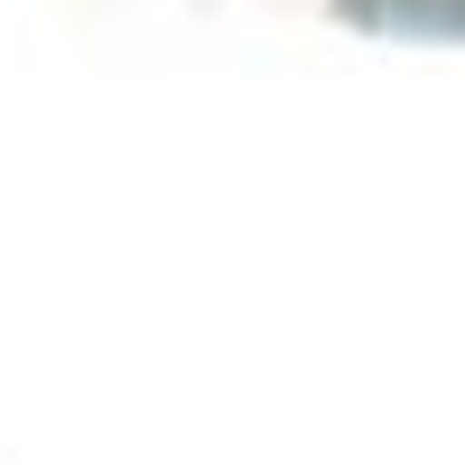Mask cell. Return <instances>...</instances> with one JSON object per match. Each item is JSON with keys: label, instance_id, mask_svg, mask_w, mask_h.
Segmentation results:
<instances>
[{"label": "cell", "instance_id": "6da1fadb", "mask_svg": "<svg viewBox=\"0 0 465 465\" xmlns=\"http://www.w3.org/2000/svg\"><path fill=\"white\" fill-rule=\"evenodd\" d=\"M317 10L326 28L372 37V47H429V56L465 47V0H317Z\"/></svg>", "mask_w": 465, "mask_h": 465}]
</instances>
